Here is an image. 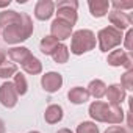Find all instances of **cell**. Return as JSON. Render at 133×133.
Returning <instances> with one entry per match:
<instances>
[{
	"instance_id": "cell-10",
	"label": "cell",
	"mask_w": 133,
	"mask_h": 133,
	"mask_svg": "<svg viewBox=\"0 0 133 133\" xmlns=\"http://www.w3.org/2000/svg\"><path fill=\"white\" fill-rule=\"evenodd\" d=\"M72 25L61 19H55L50 25V36H53L58 42H63L72 36Z\"/></svg>"
},
{
	"instance_id": "cell-3",
	"label": "cell",
	"mask_w": 133,
	"mask_h": 133,
	"mask_svg": "<svg viewBox=\"0 0 133 133\" xmlns=\"http://www.w3.org/2000/svg\"><path fill=\"white\" fill-rule=\"evenodd\" d=\"M96 44H97V39H96V33L92 30H88V28H82V30H77L72 33L71 36V49L69 52L80 56L83 53H88L91 50L96 49Z\"/></svg>"
},
{
	"instance_id": "cell-29",
	"label": "cell",
	"mask_w": 133,
	"mask_h": 133,
	"mask_svg": "<svg viewBox=\"0 0 133 133\" xmlns=\"http://www.w3.org/2000/svg\"><path fill=\"white\" fill-rule=\"evenodd\" d=\"M5 61H6V53H5L3 49H0V64L5 63Z\"/></svg>"
},
{
	"instance_id": "cell-6",
	"label": "cell",
	"mask_w": 133,
	"mask_h": 133,
	"mask_svg": "<svg viewBox=\"0 0 133 133\" xmlns=\"http://www.w3.org/2000/svg\"><path fill=\"white\" fill-rule=\"evenodd\" d=\"M107 63L113 68H125L127 71L133 69V58H131V53L122 50V49H114L108 53V58H107Z\"/></svg>"
},
{
	"instance_id": "cell-1",
	"label": "cell",
	"mask_w": 133,
	"mask_h": 133,
	"mask_svg": "<svg viewBox=\"0 0 133 133\" xmlns=\"http://www.w3.org/2000/svg\"><path fill=\"white\" fill-rule=\"evenodd\" d=\"M88 113L92 121L110 124V125H122L125 119V111L122 110L121 105H110L102 100H94L89 105Z\"/></svg>"
},
{
	"instance_id": "cell-33",
	"label": "cell",
	"mask_w": 133,
	"mask_h": 133,
	"mask_svg": "<svg viewBox=\"0 0 133 133\" xmlns=\"http://www.w3.org/2000/svg\"><path fill=\"white\" fill-rule=\"evenodd\" d=\"M0 133H5V122H3V119H0Z\"/></svg>"
},
{
	"instance_id": "cell-18",
	"label": "cell",
	"mask_w": 133,
	"mask_h": 133,
	"mask_svg": "<svg viewBox=\"0 0 133 133\" xmlns=\"http://www.w3.org/2000/svg\"><path fill=\"white\" fill-rule=\"evenodd\" d=\"M86 89H88V92H89V97H94L96 100H99V99L105 97L107 85H105L103 80H100V78H94V80L89 82V85H88Z\"/></svg>"
},
{
	"instance_id": "cell-22",
	"label": "cell",
	"mask_w": 133,
	"mask_h": 133,
	"mask_svg": "<svg viewBox=\"0 0 133 133\" xmlns=\"http://www.w3.org/2000/svg\"><path fill=\"white\" fill-rule=\"evenodd\" d=\"M13 85L17 91V96H25L27 91H28V83H27V78L22 72H17L14 77H13Z\"/></svg>"
},
{
	"instance_id": "cell-32",
	"label": "cell",
	"mask_w": 133,
	"mask_h": 133,
	"mask_svg": "<svg viewBox=\"0 0 133 133\" xmlns=\"http://www.w3.org/2000/svg\"><path fill=\"white\" fill-rule=\"evenodd\" d=\"M11 0H5V2H0V8H5V6H10Z\"/></svg>"
},
{
	"instance_id": "cell-14",
	"label": "cell",
	"mask_w": 133,
	"mask_h": 133,
	"mask_svg": "<svg viewBox=\"0 0 133 133\" xmlns=\"http://www.w3.org/2000/svg\"><path fill=\"white\" fill-rule=\"evenodd\" d=\"M63 116H64V111H63V107L61 105H56V103H52L45 108V113H44V121L50 125H55L58 122L63 121Z\"/></svg>"
},
{
	"instance_id": "cell-8",
	"label": "cell",
	"mask_w": 133,
	"mask_h": 133,
	"mask_svg": "<svg viewBox=\"0 0 133 133\" xmlns=\"http://www.w3.org/2000/svg\"><path fill=\"white\" fill-rule=\"evenodd\" d=\"M108 21L111 24V27H114L119 31L128 30L133 24V17L125 13V11H117V10H111L108 11Z\"/></svg>"
},
{
	"instance_id": "cell-35",
	"label": "cell",
	"mask_w": 133,
	"mask_h": 133,
	"mask_svg": "<svg viewBox=\"0 0 133 133\" xmlns=\"http://www.w3.org/2000/svg\"><path fill=\"white\" fill-rule=\"evenodd\" d=\"M0 38H2V31H0Z\"/></svg>"
},
{
	"instance_id": "cell-12",
	"label": "cell",
	"mask_w": 133,
	"mask_h": 133,
	"mask_svg": "<svg viewBox=\"0 0 133 133\" xmlns=\"http://www.w3.org/2000/svg\"><path fill=\"white\" fill-rule=\"evenodd\" d=\"M55 14V3L52 0H38L35 5V17L38 21H49Z\"/></svg>"
},
{
	"instance_id": "cell-25",
	"label": "cell",
	"mask_w": 133,
	"mask_h": 133,
	"mask_svg": "<svg viewBox=\"0 0 133 133\" xmlns=\"http://www.w3.org/2000/svg\"><path fill=\"white\" fill-rule=\"evenodd\" d=\"M125 91H131L133 89V69L130 71H125L122 75H121V83H119Z\"/></svg>"
},
{
	"instance_id": "cell-16",
	"label": "cell",
	"mask_w": 133,
	"mask_h": 133,
	"mask_svg": "<svg viewBox=\"0 0 133 133\" xmlns=\"http://www.w3.org/2000/svg\"><path fill=\"white\" fill-rule=\"evenodd\" d=\"M21 66H22L24 72L28 74V75H39V74L42 72V63H41L39 58H36L35 55H30Z\"/></svg>"
},
{
	"instance_id": "cell-31",
	"label": "cell",
	"mask_w": 133,
	"mask_h": 133,
	"mask_svg": "<svg viewBox=\"0 0 133 133\" xmlns=\"http://www.w3.org/2000/svg\"><path fill=\"white\" fill-rule=\"evenodd\" d=\"M56 133H74V131H72L71 128H59Z\"/></svg>"
},
{
	"instance_id": "cell-15",
	"label": "cell",
	"mask_w": 133,
	"mask_h": 133,
	"mask_svg": "<svg viewBox=\"0 0 133 133\" xmlns=\"http://www.w3.org/2000/svg\"><path fill=\"white\" fill-rule=\"evenodd\" d=\"M68 99L71 103L74 105H83L89 100V92L86 88H82V86H74L69 89L68 92Z\"/></svg>"
},
{
	"instance_id": "cell-19",
	"label": "cell",
	"mask_w": 133,
	"mask_h": 133,
	"mask_svg": "<svg viewBox=\"0 0 133 133\" xmlns=\"http://www.w3.org/2000/svg\"><path fill=\"white\" fill-rule=\"evenodd\" d=\"M30 55H31L30 49L28 47H24V45H16V47L8 49V56L11 58V61H14V64L16 63H21L22 64Z\"/></svg>"
},
{
	"instance_id": "cell-28",
	"label": "cell",
	"mask_w": 133,
	"mask_h": 133,
	"mask_svg": "<svg viewBox=\"0 0 133 133\" xmlns=\"http://www.w3.org/2000/svg\"><path fill=\"white\" fill-rule=\"evenodd\" d=\"M103 133H122V125H110Z\"/></svg>"
},
{
	"instance_id": "cell-2",
	"label": "cell",
	"mask_w": 133,
	"mask_h": 133,
	"mask_svg": "<svg viewBox=\"0 0 133 133\" xmlns=\"http://www.w3.org/2000/svg\"><path fill=\"white\" fill-rule=\"evenodd\" d=\"M33 30H35V25H33L31 17L27 13H22V21L19 24L2 28V38L6 44L16 45V44L27 41L33 35Z\"/></svg>"
},
{
	"instance_id": "cell-13",
	"label": "cell",
	"mask_w": 133,
	"mask_h": 133,
	"mask_svg": "<svg viewBox=\"0 0 133 133\" xmlns=\"http://www.w3.org/2000/svg\"><path fill=\"white\" fill-rule=\"evenodd\" d=\"M88 8L92 17L100 19L105 17L110 11V2L108 0H89L88 2Z\"/></svg>"
},
{
	"instance_id": "cell-21",
	"label": "cell",
	"mask_w": 133,
	"mask_h": 133,
	"mask_svg": "<svg viewBox=\"0 0 133 133\" xmlns=\"http://www.w3.org/2000/svg\"><path fill=\"white\" fill-rule=\"evenodd\" d=\"M52 58H53V61H55L56 64H64V63H68V59H69V47L66 45V44H63V42H59L58 47L53 50Z\"/></svg>"
},
{
	"instance_id": "cell-5",
	"label": "cell",
	"mask_w": 133,
	"mask_h": 133,
	"mask_svg": "<svg viewBox=\"0 0 133 133\" xmlns=\"http://www.w3.org/2000/svg\"><path fill=\"white\" fill-rule=\"evenodd\" d=\"M77 8H78V2H77V0H59L58 3H55L56 19H61V21L68 22V24H71L74 27L77 19H78Z\"/></svg>"
},
{
	"instance_id": "cell-7",
	"label": "cell",
	"mask_w": 133,
	"mask_h": 133,
	"mask_svg": "<svg viewBox=\"0 0 133 133\" xmlns=\"http://www.w3.org/2000/svg\"><path fill=\"white\" fill-rule=\"evenodd\" d=\"M17 91L13 85V82H3L0 85V103L5 108H14L17 105Z\"/></svg>"
},
{
	"instance_id": "cell-9",
	"label": "cell",
	"mask_w": 133,
	"mask_h": 133,
	"mask_svg": "<svg viewBox=\"0 0 133 133\" xmlns=\"http://www.w3.org/2000/svg\"><path fill=\"white\" fill-rule=\"evenodd\" d=\"M41 86L45 92H50V94L58 92L63 86V75L59 72H53V71L45 72L41 77Z\"/></svg>"
},
{
	"instance_id": "cell-27",
	"label": "cell",
	"mask_w": 133,
	"mask_h": 133,
	"mask_svg": "<svg viewBox=\"0 0 133 133\" xmlns=\"http://www.w3.org/2000/svg\"><path fill=\"white\" fill-rule=\"evenodd\" d=\"M131 41H133V30L131 28H128L127 30V35L124 36V39H122V42H124V47H125V52H131V49H133V44H131Z\"/></svg>"
},
{
	"instance_id": "cell-17",
	"label": "cell",
	"mask_w": 133,
	"mask_h": 133,
	"mask_svg": "<svg viewBox=\"0 0 133 133\" xmlns=\"http://www.w3.org/2000/svg\"><path fill=\"white\" fill-rule=\"evenodd\" d=\"M21 21H22V13H17L14 10H3L0 13V28L19 24Z\"/></svg>"
},
{
	"instance_id": "cell-26",
	"label": "cell",
	"mask_w": 133,
	"mask_h": 133,
	"mask_svg": "<svg viewBox=\"0 0 133 133\" xmlns=\"http://www.w3.org/2000/svg\"><path fill=\"white\" fill-rule=\"evenodd\" d=\"M110 6H113V10H117V11H125V10H131L133 8V2L113 0V2H110Z\"/></svg>"
},
{
	"instance_id": "cell-4",
	"label": "cell",
	"mask_w": 133,
	"mask_h": 133,
	"mask_svg": "<svg viewBox=\"0 0 133 133\" xmlns=\"http://www.w3.org/2000/svg\"><path fill=\"white\" fill-rule=\"evenodd\" d=\"M96 39L99 44V50L103 53H108V50H114L116 47H119L122 44L124 35H122V31L108 25V27H103L102 30H99Z\"/></svg>"
},
{
	"instance_id": "cell-23",
	"label": "cell",
	"mask_w": 133,
	"mask_h": 133,
	"mask_svg": "<svg viewBox=\"0 0 133 133\" xmlns=\"http://www.w3.org/2000/svg\"><path fill=\"white\" fill-rule=\"evenodd\" d=\"M16 74H17V64L10 63V61H5L0 64V78L8 80V78L14 77Z\"/></svg>"
},
{
	"instance_id": "cell-11",
	"label": "cell",
	"mask_w": 133,
	"mask_h": 133,
	"mask_svg": "<svg viewBox=\"0 0 133 133\" xmlns=\"http://www.w3.org/2000/svg\"><path fill=\"white\" fill-rule=\"evenodd\" d=\"M105 97H107V103L110 105H121L125 99H127V91L119 85V83H113L110 86H107V92H105Z\"/></svg>"
},
{
	"instance_id": "cell-24",
	"label": "cell",
	"mask_w": 133,
	"mask_h": 133,
	"mask_svg": "<svg viewBox=\"0 0 133 133\" xmlns=\"http://www.w3.org/2000/svg\"><path fill=\"white\" fill-rule=\"evenodd\" d=\"M75 133H100V130H99V125H96V122L83 121L77 125Z\"/></svg>"
},
{
	"instance_id": "cell-20",
	"label": "cell",
	"mask_w": 133,
	"mask_h": 133,
	"mask_svg": "<svg viewBox=\"0 0 133 133\" xmlns=\"http://www.w3.org/2000/svg\"><path fill=\"white\" fill-rule=\"evenodd\" d=\"M58 44H59V42H58L53 36L47 35V36H44V38L41 39V42H39V50H41L44 55L52 56V53H53V50L58 47Z\"/></svg>"
},
{
	"instance_id": "cell-34",
	"label": "cell",
	"mask_w": 133,
	"mask_h": 133,
	"mask_svg": "<svg viewBox=\"0 0 133 133\" xmlns=\"http://www.w3.org/2000/svg\"><path fill=\"white\" fill-rule=\"evenodd\" d=\"M28 133H41V131H36V130H31V131H28Z\"/></svg>"
},
{
	"instance_id": "cell-30",
	"label": "cell",
	"mask_w": 133,
	"mask_h": 133,
	"mask_svg": "<svg viewBox=\"0 0 133 133\" xmlns=\"http://www.w3.org/2000/svg\"><path fill=\"white\" fill-rule=\"evenodd\" d=\"M122 133H133V127H128V125H122Z\"/></svg>"
}]
</instances>
